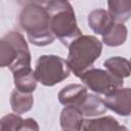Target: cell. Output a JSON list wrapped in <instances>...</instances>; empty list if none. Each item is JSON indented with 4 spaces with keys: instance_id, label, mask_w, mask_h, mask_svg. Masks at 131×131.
<instances>
[{
    "instance_id": "6da1fadb",
    "label": "cell",
    "mask_w": 131,
    "mask_h": 131,
    "mask_svg": "<svg viewBox=\"0 0 131 131\" xmlns=\"http://www.w3.org/2000/svg\"><path fill=\"white\" fill-rule=\"evenodd\" d=\"M19 25L29 41L36 46H46L54 41L44 2L27 3L19 14Z\"/></svg>"
},
{
    "instance_id": "7a4b0ae2",
    "label": "cell",
    "mask_w": 131,
    "mask_h": 131,
    "mask_svg": "<svg viewBox=\"0 0 131 131\" xmlns=\"http://www.w3.org/2000/svg\"><path fill=\"white\" fill-rule=\"evenodd\" d=\"M49 15L50 30L63 45L70 46L75 40L82 36L77 25L74 8L68 1L55 0L44 2Z\"/></svg>"
},
{
    "instance_id": "3957f363",
    "label": "cell",
    "mask_w": 131,
    "mask_h": 131,
    "mask_svg": "<svg viewBox=\"0 0 131 131\" xmlns=\"http://www.w3.org/2000/svg\"><path fill=\"white\" fill-rule=\"evenodd\" d=\"M102 51L101 42L94 36L82 35L69 46L68 64L75 76L81 77L85 72L92 69L94 61Z\"/></svg>"
},
{
    "instance_id": "277c9868",
    "label": "cell",
    "mask_w": 131,
    "mask_h": 131,
    "mask_svg": "<svg viewBox=\"0 0 131 131\" xmlns=\"http://www.w3.org/2000/svg\"><path fill=\"white\" fill-rule=\"evenodd\" d=\"M31 53L24 36L11 31L0 41V66L9 68L11 72L25 67H31Z\"/></svg>"
},
{
    "instance_id": "5b68a950",
    "label": "cell",
    "mask_w": 131,
    "mask_h": 131,
    "mask_svg": "<svg viewBox=\"0 0 131 131\" xmlns=\"http://www.w3.org/2000/svg\"><path fill=\"white\" fill-rule=\"evenodd\" d=\"M70 73L68 61L57 55H41L35 67L37 81L44 86H53L62 82Z\"/></svg>"
},
{
    "instance_id": "8992f818",
    "label": "cell",
    "mask_w": 131,
    "mask_h": 131,
    "mask_svg": "<svg viewBox=\"0 0 131 131\" xmlns=\"http://www.w3.org/2000/svg\"><path fill=\"white\" fill-rule=\"evenodd\" d=\"M81 81L93 92L98 94H108L110 92L122 88L124 81L115 78L107 71L101 69H90L81 77Z\"/></svg>"
},
{
    "instance_id": "52a82bcc",
    "label": "cell",
    "mask_w": 131,
    "mask_h": 131,
    "mask_svg": "<svg viewBox=\"0 0 131 131\" xmlns=\"http://www.w3.org/2000/svg\"><path fill=\"white\" fill-rule=\"evenodd\" d=\"M103 102L106 108L120 116H131V88H119L110 92L104 96Z\"/></svg>"
},
{
    "instance_id": "ba28073f",
    "label": "cell",
    "mask_w": 131,
    "mask_h": 131,
    "mask_svg": "<svg viewBox=\"0 0 131 131\" xmlns=\"http://www.w3.org/2000/svg\"><path fill=\"white\" fill-rule=\"evenodd\" d=\"M88 92L86 87L80 84H70L64 86L58 93V100L64 106H74L82 102V100L87 96Z\"/></svg>"
},
{
    "instance_id": "9c48e42d",
    "label": "cell",
    "mask_w": 131,
    "mask_h": 131,
    "mask_svg": "<svg viewBox=\"0 0 131 131\" xmlns=\"http://www.w3.org/2000/svg\"><path fill=\"white\" fill-rule=\"evenodd\" d=\"M114 24L115 20L105 9H94L88 14V25L95 34L103 36Z\"/></svg>"
},
{
    "instance_id": "30bf717a",
    "label": "cell",
    "mask_w": 131,
    "mask_h": 131,
    "mask_svg": "<svg viewBox=\"0 0 131 131\" xmlns=\"http://www.w3.org/2000/svg\"><path fill=\"white\" fill-rule=\"evenodd\" d=\"M12 74L15 89L27 93H32L35 91L38 81L35 75V71H33L31 67L20 68L13 71Z\"/></svg>"
},
{
    "instance_id": "8fae6325",
    "label": "cell",
    "mask_w": 131,
    "mask_h": 131,
    "mask_svg": "<svg viewBox=\"0 0 131 131\" xmlns=\"http://www.w3.org/2000/svg\"><path fill=\"white\" fill-rule=\"evenodd\" d=\"M83 131H129V129L121 125L114 117L105 116L85 120Z\"/></svg>"
},
{
    "instance_id": "7c38bea8",
    "label": "cell",
    "mask_w": 131,
    "mask_h": 131,
    "mask_svg": "<svg viewBox=\"0 0 131 131\" xmlns=\"http://www.w3.org/2000/svg\"><path fill=\"white\" fill-rule=\"evenodd\" d=\"M59 122L64 131H81L84 125L83 115L74 106H64L61 111Z\"/></svg>"
},
{
    "instance_id": "4fadbf2b",
    "label": "cell",
    "mask_w": 131,
    "mask_h": 131,
    "mask_svg": "<svg viewBox=\"0 0 131 131\" xmlns=\"http://www.w3.org/2000/svg\"><path fill=\"white\" fill-rule=\"evenodd\" d=\"M85 117H95L103 115L106 112V106L99 96L95 94H87V96L82 100V102L76 107Z\"/></svg>"
},
{
    "instance_id": "5bb4252c",
    "label": "cell",
    "mask_w": 131,
    "mask_h": 131,
    "mask_svg": "<svg viewBox=\"0 0 131 131\" xmlns=\"http://www.w3.org/2000/svg\"><path fill=\"white\" fill-rule=\"evenodd\" d=\"M103 67L115 78L123 80L131 74V63L128 59L121 56H113L103 62Z\"/></svg>"
},
{
    "instance_id": "9a60e30c",
    "label": "cell",
    "mask_w": 131,
    "mask_h": 131,
    "mask_svg": "<svg viewBox=\"0 0 131 131\" xmlns=\"http://www.w3.org/2000/svg\"><path fill=\"white\" fill-rule=\"evenodd\" d=\"M34 103V97L32 93L21 92L17 89H13L10 94V105L14 113L24 114L29 112Z\"/></svg>"
},
{
    "instance_id": "2e32d148",
    "label": "cell",
    "mask_w": 131,
    "mask_h": 131,
    "mask_svg": "<svg viewBox=\"0 0 131 131\" xmlns=\"http://www.w3.org/2000/svg\"><path fill=\"white\" fill-rule=\"evenodd\" d=\"M108 12L115 23L123 24L131 16V1H108Z\"/></svg>"
},
{
    "instance_id": "e0dca14e",
    "label": "cell",
    "mask_w": 131,
    "mask_h": 131,
    "mask_svg": "<svg viewBox=\"0 0 131 131\" xmlns=\"http://www.w3.org/2000/svg\"><path fill=\"white\" fill-rule=\"evenodd\" d=\"M127 28L124 24H118L115 23L114 26L102 36V41L105 45L117 47L121 46L125 43L127 39Z\"/></svg>"
},
{
    "instance_id": "ac0fdd59",
    "label": "cell",
    "mask_w": 131,
    "mask_h": 131,
    "mask_svg": "<svg viewBox=\"0 0 131 131\" xmlns=\"http://www.w3.org/2000/svg\"><path fill=\"white\" fill-rule=\"evenodd\" d=\"M24 125V119L19 115L7 114L1 118L0 131H19Z\"/></svg>"
},
{
    "instance_id": "d6986e66",
    "label": "cell",
    "mask_w": 131,
    "mask_h": 131,
    "mask_svg": "<svg viewBox=\"0 0 131 131\" xmlns=\"http://www.w3.org/2000/svg\"><path fill=\"white\" fill-rule=\"evenodd\" d=\"M19 131H39V126L34 119L28 118L24 120V125Z\"/></svg>"
},
{
    "instance_id": "ffe728a7",
    "label": "cell",
    "mask_w": 131,
    "mask_h": 131,
    "mask_svg": "<svg viewBox=\"0 0 131 131\" xmlns=\"http://www.w3.org/2000/svg\"><path fill=\"white\" fill-rule=\"evenodd\" d=\"M130 63H131V59H130Z\"/></svg>"
}]
</instances>
